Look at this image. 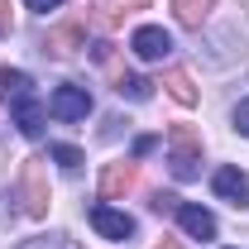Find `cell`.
Wrapping results in <instances>:
<instances>
[{"mask_svg": "<svg viewBox=\"0 0 249 249\" xmlns=\"http://www.w3.org/2000/svg\"><path fill=\"white\" fill-rule=\"evenodd\" d=\"M24 5H29V10H38V15H48V10H58L62 0H24Z\"/></svg>", "mask_w": 249, "mask_h": 249, "instance_id": "obj_19", "label": "cell"}, {"mask_svg": "<svg viewBox=\"0 0 249 249\" xmlns=\"http://www.w3.org/2000/svg\"><path fill=\"white\" fill-rule=\"evenodd\" d=\"M0 34H10V0H0Z\"/></svg>", "mask_w": 249, "mask_h": 249, "instance_id": "obj_21", "label": "cell"}, {"mask_svg": "<svg viewBox=\"0 0 249 249\" xmlns=\"http://www.w3.org/2000/svg\"><path fill=\"white\" fill-rule=\"evenodd\" d=\"M129 5H134V10H144V5H149V0H129Z\"/></svg>", "mask_w": 249, "mask_h": 249, "instance_id": "obj_23", "label": "cell"}, {"mask_svg": "<svg viewBox=\"0 0 249 249\" xmlns=\"http://www.w3.org/2000/svg\"><path fill=\"white\" fill-rule=\"evenodd\" d=\"M96 10H101V24H115V19H120V5H110V0H101Z\"/></svg>", "mask_w": 249, "mask_h": 249, "instance_id": "obj_18", "label": "cell"}, {"mask_svg": "<svg viewBox=\"0 0 249 249\" xmlns=\"http://www.w3.org/2000/svg\"><path fill=\"white\" fill-rule=\"evenodd\" d=\"M15 192H19V211L24 216H48V201H53V192H48V173H43V158H24L19 163V182H15Z\"/></svg>", "mask_w": 249, "mask_h": 249, "instance_id": "obj_1", "label": "cell"}, {"mask_svg": "<svg viewBox=\"0 0 249 249\" xmlns=\"http://www.w3.org/2000/svg\"><path fill=\"white\" fill-rule=\"evenodd\" d=\"M178 220H182L187 235H196V240H211L216 235V216L201 211V206H178Z\"/></svg>", "mask_w": 249, "mask_h": 249, "instance_id": "obj_10", "label": "cell"}, {"mask_svg": "<svg viewBox=\"0 0 249 249\" xmlns=\"http://www.w3.org/2000/svg\"><path fill=\"white\" fill-rule=\"evenodd\" d=\"M154 249H182V245H178V240H163V245H154Z\"/></svg>", "mask_w": 249, "mask_h": 249, "instance_id": "obj_22", "label": "cell"}, {"mask_svg": "<svg viewBox=\"0 0 249 249\" xmlns=\"http://www.w3.org/2000/svg\"><path fill=\"white\" fill-rule=\"evenodd\" d=\"M235 129H240V134H249V101H240V106H235Z\"/></svg>", "mask_w": 249, "mask_h": 249, "instance_id": "obj_17", "label": "cell"}, {"mask_svg": "<svg viewBox=\"0 0 249 249\" xmlns=\"http://www.w3.org/2000/svg\"><path fill=\"white\" fill-rule=\"evenodd\" d=\"M173 10H178V19H182L187 29H196V24L216 10V0H173Z\"/></svg>", "mask_w": 249, "mask_h": 249, "instance_id": "obj_12", "label": "cell"}, {"mask_svg": "<svg viewBox=\"0 0 249 249\" xmlns=\"http://www.w3.org/2000/svg\"><path fill=\"white\" fill-rule=\"evenodd\" d=\"M168 163H173V178H196V163H201V134L192 124H173L168 129Z\"/></svg>", "mask_w": 249, "mask_h": 249, "instance_id": "obj_2", "label": "cell"}, {"mask_svg": "<svg viewBox=\"0 0 249 249\" xmlns=\"http://www.w3.org/2000/svg\"><path fill=\"white\" fill-rule=\"evenodd\" d=\"M10 115H15V124H19V134H29V139L43 134V106L34 101V91L10 96Z\"/></svg>", "mask_w": 249, "mask_h": 249, "instance_id": "obj_5", "label": "cell"}, {"mask_svg": "<svg viewBox=\"0 0 249 249\" xmlns=\"http://www.w3.org/2000/svg\"><path fill=\"white\" fill-rule=\"evenodd\" d=\"M19 249H62V240H29V245H19Z\"/></svg>", "mask_w": 249, "mask_h": 249, "instance_id": "obj_20", "label": "cell"}, {"mask_svg": "<svg viewBox=\"0 0 249 249\" xmlns=\"http://www.w3.org/2000/svg\"><path fill=\"white\" fill-rule=\"evenodd\" d=\"M0 87H5L10 96H19V91H29V77H24V72H10V67H5V72H0Z\"/></svg>", "mask_w": 249, "mask_h": 249, "instance_id": "obj_15", "label": "cell"}, {"mask_svg": "<svg viewBox=\"0 0 249 249\" xmlns=\"http://www.w3.org/2000/svg\"><path fill=\"white\" fill-rule=\"evenodd\" d=\"M53 58H72L77 48H87V29L82 24H58V29L48 34V43H43Z\"/></svg>", "mask_w": 249, "mask_h": 249, "instance_id": "obj_9", "label": "cell"}, {"mask_svg": "<svg viewBox=\"0 0 249 249\" xmlns=\"http://www.w3.org/2000/svg\"><path fill=\"white\" fill-rule=\"evenodd\" d=\"M149 206H154L158 216H163V211H178V206H182V201H178V196H173V192H158L154 201H149Z\"/></svg>", "mask_w": 249, "mask_h": 249, "instance_id": "obj_16", "label": "cell"}, {"mask_svg": "<svg viewBox=\"0 0 249 249\" xmlns=\"http://www.w3.org/2000/svg\"><path fill=\"white\" fill-rule=\"evenodd\" d=\"M163 87H168V96H173L178 106H196V87H192V77H187L182 67L163 72Z\"/></svg>", "mask_w": 249, "mask_h": 249, "instance_id": "obj_11", "label": "cell"}, {"mask_svg": "<svg viewBox=\"0 0 249 249\" xmlns=\"http://www.w3.org/2000/svg\"><path fill=\"white\" fill-rule=\"evenodd\" d=\"M53 158H58L67 173H77V168H82V149H72V144H53Z\"/></svg>", "mask_w": 249, "mask_h": 249, "instance_id": "obj_14", "label": "cell"}, {"mask_svg": "<svg viewBox=\"0 0 249 249\" xmlns=\"http://www.w3.org/2000/svg\"><path fill=\"white\" fill-rule=\"evenodd\" d=\"M134 53L144 62H158V58H168L173 53V38H168V29H158V24H144V29H134Z\"/></svg>", "mask_w": 249, "mask_h": 249, "instance_id": "obj_6", "label": "cell"}, {"mask_svg": "<svg viewBox=\"0 0 249 249\" xmlns=\"http://www.w3.org/2000/svg\"><path fill=\"white\" fill-rule=\"evenodd\" d=\"M91 230L96 235H106V240H129L134 235V216H124V211H115V206H91Z\"/></svg>", "mask_w": 249, "mask_h": 249, "instance_id": "obj_4", "label": "cell"}, {"mask_svg": "<svg viewBox=\"0 0 249 249\" xmlns=\"http://www.w3.org/2000/svg\"><path fill=\"white\" fill-rule=\"evenodd\" d=\"M48 110H53L58 120H87V115H91V91H87V87L62 82L58 91L48 96Z\"/></svg>", "mask_w": 249, "mask_h": 249, "instance_id": "obj_3", "label": "cell"}, {"mask_svg": "<svg viewBox=\"0 0 249 249\" xmlns=\"http://www.w3.org/2000/svg\"><path fill=\"white\" fill-rule=\"evenodd\" d=\"M134 178H139L134 163H106V168H101V196H106V201H120L124 192L134 187Z\"/></svg>", "mask_w": 249, "mask_h": 249, "instance_id": "obj_7", "label": "cell"}, {"mask_svg": "<svg viewBox=\"0 0 249 249\" xmlns=\"http://www.w3.org/2000/svg\"><path fill=\"white\" fill-rule=\"evenodd\" d=\"M211 187H216V196H225L230 206H249V178L240 168H220L216 178H211Z\"/></svg>", "mask_w": 249, "mask_h": 249, "instance_id": "obj_8", "label": "cell"}, {"mask_svg": "<svg viewBox=\"0 0 249 249\" xmlns=\"http://www.w3.org/2000/svg\"><path fill=\"white\" fill-rule=\"evenodd\" d=\"M115 91L129 96V101H149V96H154V82H149V77H120Z\"/></svg>", "mask_w": 249, "mask_h": 249, "instance_id": "obj_13", "label": "cell"}]
</instances>
